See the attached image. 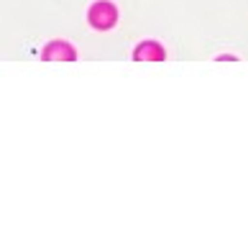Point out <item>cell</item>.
I'll use <instances>...</instances> for the list:
<instances>
[{"label": "cell", "instance_id": "1", "mask_svg": "<svg viewBox=\"0 0 248 248\" xmlns=\"http://www.w3.org/2000/svg\"><path fill=\"white\" fill-rule=\"evenodd\" d=\"M115 21H118V11H115V5L108 3V0H100V3H95L90 8V23H93L97 31L113 29Z\"/></svg>", "mask_w": 248, "mask_h": 248}, {"label": "cell", "instance_id": "2", "mask_svg": "<svg viewBox=\"0 0 248 248\" xmlns=\"http://www.w3.org/2000/svg\"><path fill=\"white\" fill-rule=\"evenodd\" d=\"M75 49L69 46L67 41H51L46 49H44V59L46 62H75Z\"/></svg>", "mask_w": 248, "mask_h": 248}, {"label": "cell", "instance_id": "3", "mask_svg": "<svg viewBox=\"0 0 248 248\" xmlns=\"http://www.w3.org/2000/svg\"><path fill=\"white\" fill-rule=\"evenodd\" d=\"M133 57H136V62H164L167 51H164V46L156 41H143L141 46L133 51Z\"/></svg>", "mask_w": 248, "mask_h": 248}]
</instances>
